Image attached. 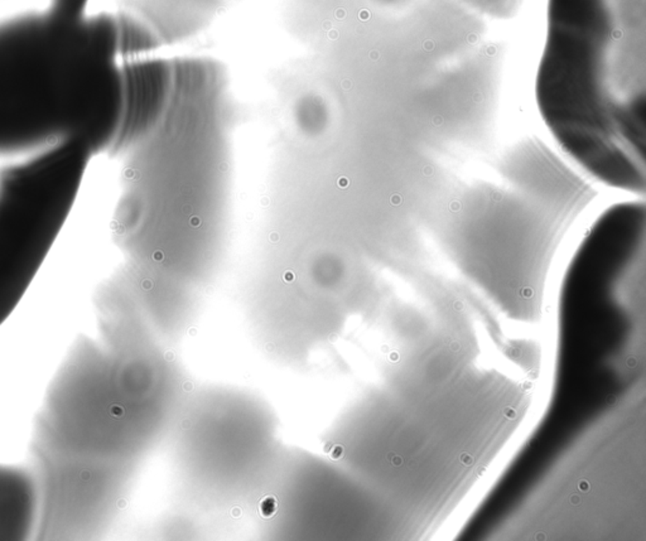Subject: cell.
Masks as SVG:
<instances>
[{
	"label": "cell",
	"instance_id": "6da1fadb",
	"mask_svg": "<svg viewBox=\"0 0 646 541\" xmlns=\"http://www.w3.org/2000/svg\"><path fill=\"white\" fill-rule=\"evenodd\" d=\"M115 14L47 8L0 20V158L80 140L113 148L123 116Z\"/></svg>",
	"mask_w": 646,
	"mask_h": 541
},
{
	"label": "cell",
	"instance_id": "7a4b0ae2",
	"mask_svg": "<svg viewBox=\"0 0 646 541\" xmlns=\"http://www.w3.org/2000/svg\"><path fill=\"white\" fill-rule=\"evenodd\" d=\"M92 157L69 140L0 169V324L62 231Z\"/></svg>",
	"mask_w": 646,
	"mask_h": 541
},
{
	"label": "cell",
	"instance_id": "3957f363",
	"mask_svg": "<svg viewBox=\"0 0 646 541\" xmlns=\"http://www.w3.org/2000/svg\"><path fill=\"white\" fill-rule=\"evenodd\" d=\"M124 105L113 148H123L145 136L167 109L173 89V65L164 59H130L120 64Z\"/></svg>",
	"mask_w": 646,
	"mask_h": 541
},
{
	"label": "cell",
	"instance_id": "277c9868",
	"mask_svg": "<svg viewBox=\"0 0 646 541\" xmlns=\"http://www.w3.org/2000/svg\"><path fill=\"white\" fill-rule=\"evenodd\" d=\"M220 0H125L124 10L144 20L161 39L173 41L199 31Z\"/></svg>",
	"mask_w": 646,
	"mask_h": 541
},
{
	"label": "cell",
	"instance_id": "5b68a950",
	"mask_svg": "<svg viewBox=\"0 0 646 541\" xmlns=\"http://www.w3.org/2000/svg\"><path fill=\"white\" fill-rule=\"evenodd\" d=\"M89 0H51L50 8L59 13L70 15V17H80L84 15L85 9Z\"/></svg>",
	"mask_w": 646,
	"mask_h": 541
},
{
	"label": "cell",
	"instance_id": "8992f818",
	"mask_svg": "<svg viewBox=\"0 0 646 541\" xmlns=\"http://www.w3.org/2000/svg\"><path fill=\"white\" fill-rule=\"evenodd\" d=\"M275 500L273 497H266L261 503H260V512L264 517H272L273 514L275 512Z\"/></svg>",
	"mask_w": 646,
	"mask_h": 541
}]
</instances>
